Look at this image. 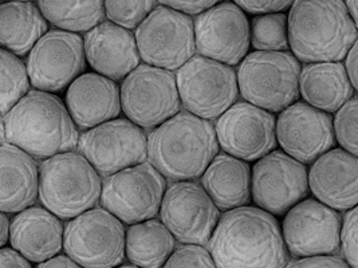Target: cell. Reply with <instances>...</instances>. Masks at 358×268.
I'll list each match as a JSON object with an SVG mask.
<instances>
[{
	"instance_id": "cell-20",
	"label": "cell",
	"mask_w": 358,
	"mask_h": 268,
	"mask_svg": "<svg viewBox=\"0 0 358 268\" xmlns=\"http://www.w3.org/2000/svg\"><path fill=\"white\" fill-rule=\"evenodd\" d=\"M357 156L331 148L317 160L308 172L309 191L314 198L336 211L357 207Z\"/></svg>"
},
{
	"instance_id": "cell-7",
	"label": "cell",
	"mask_w": 358,
	"mask_h": 268,
	"mask_svg": "<svg viewBox=\"0 0 358 268\" xmlns=\"http://www.w3.org/2000/svg\"><path fill=\"white\" fill-rule=\"evenodd\" d=\"M125 227L105 208L71 218L64 231L66 255L83 268H114L125 259Z\"/></svg>"
},
{
	"instance_id": "cell-25",
	"label": "cell",
	"mask_w": 358,
	"mask_h": 268,
	"mask_svg": "<svg viewBox=\"0 0 358 268\" xmlns=\"http://www.w3.org/2000/svg\"><path fill=\"white\" fill-rule=\"evenodd\" d=\"M342 62L305 64L299 74V97L325 113H336L342 105L355 97Z\"/></svg>"
},
{
	"instance_id": "cell-44",
	"label": "cell",
	"mask_w": 358,
	"mask_h": 268,
	"mask_svg": "<svg viewBox=\"0 0 358 268\" xmlns=\"http://www.w3.org/2000/svg\"><path fill=\"white\" fill-rule=\"evenodd\" d=\"M6 142V133H4V122L3 117L0 116V145H3Z\"/></svg>"
},
{
	"instance_id": "cell-14",
	"label": "cell",
	"mask_w": 358,
	"mask_h": 268,
	"mask_svg": "<svg viewBox=\"0 0 358 268\" xmlns=\"http://www.w3.org/2000/svg\"><path fill=\"white\" fill-rule=\"evenodd\" d=\"M86 66L83 38L65 30H49L29 52L26 70L35 90L58 93Z\"/></svg>"
},
{
	"instance_id": "cell-40",
	"label": "cell",
	"mask_w": 358,
	"mask_h": 268,
	"mask_svg": "<svg viewBox=\"0 0 358 268\" xmlns=\"http://www.w3.org/2000/svg\"><path fill=\"white\" fill-rule=\"evenodd\" d=\"M345 59V71L348 74V78L350 81V84H353V87L357 90V42L352 46V49L346 54Z\"/></svg>"
},
{
	"instance_id": "cell-19",
	"label": "cell",
	"mask_w": 358,
	"mask_h": 268,
	"mask_svg": "<svg viewBox=\"0 0 358 268\" xmlns=\"http://www.w3.org/2000/svg\"><path fill=\"white\" fill-rule=\"evenodd\" d=\"M277 144L302 164H311L334 145L333 118L306 102H294L275 119Z\"/></svg>"
},
{
	"instance_id": "cell-23",
	"label": "cell",
	"mask_w": 358,
	"mask_h": 268,
	"mask_svg": "<svg viewBox=\"0 0 358 268\" xmlns=\"http://www.w3.org/2000/svg\"><path fill=\"white\" fill-rule=\"evenodd\" d=\"M65 227L43 207H29L10 223L11 248L30 263H42L59 255L64 250Z\"/></svg>"
},
{
	"instance_id": "cell-22",
	"label": "cell",
	"mask_w": 358,
	"mask_h": 268,
	"mask_svg": "<svg viewBox=\"0 0 358 268\" xmlns=\"http://www.w3.org/2000/svg\"><path fill=\"white\" fill-rule=\"evenodd\" d=\"M65 105L76 126L87 131L120 116V87L98 73H82L67 86Z\"/></svg>"
},
{
	"instance_id": "cell-32",
	"label": "cell",
	"mask_w": 358,
	"mask_h": 268,
	"mask_svg": "<svg viewBox=\"0 0 358 268\" xmlns=\"http://www.w3.org/2000/svg\"><path fill=\"white\" fill-rule=\"evenodd\" d=\"M156 6V0H103L105 17L127 30H136Z\"/></svg>"
},
{
	"instance_id": "cell-8",
	"label": "cell",
	"mask_w": 358,
	"mask_h": 268,
	"mask_svg": "<svg viewBox=\"0 0 358 268\" xmlns=\"http://www.w3.org/2000/svg\"><path fill=\"white\" fill-rule=\"evenodd\" d=\"M176 84L181 106L207 121L217 119L239 97L232 66L201 55H194L178 68Z\"/></svg>"
},
{
	"instance_id": "cell-31",
	"label": "cell",
	"mask_w": 358,
	"mask_h": 268,
	"mask_svg": "<svg viewBox=\"0 0 358 268\" xmlns=\"http://www.w3.org/2000/svg\"><path fill=\"white\" fill-rule=\"evenodd\" d=\"M250 45L255 51H287L289 33L285 13L262 14L250 26Z\"/></svg>"
},
{
	"instance_id": "cell-16",
	"label": "cell",
	"mask_w": 358,
	"mask_h": 268,
	"mask_svg": "<svg viewBox=\"0 0 358 268\" xmlns=\"http://www.w3.org/2000/svg\"><path fill=\"white\" fill-rule=\"evenodd\" d=\"M308 169L283 151H271L255 161L251 170V196L258 208L285 215L308 198Z\"/></svg>"
},
{
	"instance_id": "cell-38",
	"label": "cell",
	"mask_w": 358,
	"mask_h": 268,
	"mask_svg": "<svg viewBox=\"0 0 358 268\" xmlns=\"http://www.w3.org/2000/svg\"><path fill=\"white\" fill-rule=\"evenodd\" d=\"M156 1L160 3L162 6L178 10L180 13H184L192 17L224 0H156Z\"/></svg>"
},
{
	"instance_id": "cell-13",
	"label": "cell",
	"mask_w": 358,
	"mask_h": 268,
	"mask_svg": "<svg viewBox=\"0 0 358 268\" xmlns=\"http://www.w3.org/2000/svg\"><path fill=\"white\" fill-rule=\"evenodd\" d=\"M159 214L178 241L197 246L210 241L220 218L219 208L195 180L175 181L168 186Z\"/></svg>"
},
{
	"instance_id": "cell-36",
	"label": "cell",
	"mask_w": 358,
	"mask_h": 268,
	"mask_svg": "<svg viewBox=\"0 0 358 268\" xmlns=\"http://www.w3.org/2000/svg\"><path fill=\"white\" fill-rule=\"evenodd\" d=\"M243 13L252 15L273 14V13H285L289 10L294 0H234Z\"/></svg>"
},
{
	"instance_id": "cell-33",
	"label": "cell",
	"mask_w": 358,
	"mask_h": 268,
	"mask_svg": "<svg viewBox=\"0 0 358 268\" xmlns=\"http://www.w3.org/2000/svg\"><path fill=\"white\" fill-rule=\"evenodd\" d=\"M333 133L343 151L357 156V98L348 100L336 112Z\"/></svg>"
},
{
	"instance_id": "cell-29",
	"label": "cell",
	"mask_w": 358,
	"mask_h": 268,
	"mask_svg": "<svg viewBox=\"0 0 358 268\" xmlns=\"http://www.w3.org/2000/svg\"><path fill=\"white\" fill-rule=\"evenodd\" d=\"M42 15L59 30L87 33L103 22V0H36Z\"/></svg>"
},
{
	"instance_id": "cell-18",
	"label": "cell",
	"mask_w": 358,
	"mask_h": 268,
	"mask_svg": "<svg viewBox=\"0 0 358 268\" xmlns=\"http://www.w3.org/2000/svg\"><path fill=\"white\" fill-rule=\"evenodd\" d=\"M275 116L248 102H235L213 125L219 148L245 163L275 149Z\"/></svg>"
},
{
	"instance_id": "cell-2",
	"label": "cell",
	"mask_w": 358,
	"mask_h": 268,
	"mask_svg": "<svg viewBox=\"0 0 358 268\" xmlns=\"http://www.w3.org/2000/svg\"><path fill=\"white\" fill-rule=\"evenodd\" d=\"M287 33L299 62H341L357 42V23L342 0H294Z\"/></svg>"
},
{
	"instance_id": "cell-42",
	"label": "cell",
	"mask_w": 358,
	"mask_h": 268,
	"mask_svg": "<svg viewBox=\"0 0 358 268\" xmlns=\"http://www.w3.org/2000/svg\"><path fill=\"white\" fill-rule=\"evenodd\" d=\"M10 239V218L7 214L0 211V248H3Z\"/></svg>"
},
{
	"instance_id": "cell-3",
	"label": "cell",
	"mask_w": 358,
	"mask_h": 268,
	"mask_svg": "<svg viewBox=\"0 0 358 268\" xmlns=\"http://www.w3.org/2000/svg\"><path fill=\"white\" fill-rule=\"evenodd\" d=\"M6 142L35 160L74 151L80 133L64 100L52 93L29 91L3 116Z\"/></svg>"
},
{
	"instance_id": "cell-17",
	"label": "cell",
	"mask_w": 358,
	"mask_h": 268,
	"mask_svg": "<svg viewBox=\"0 0 358 268\" xmlns=\"http://www.w3.org/2000/svg\"><path fill=\"white\" fill-rule=\"evenodd\" d=\"M199 55L228 66L242 62L250 49V22L235 3L220 1L194 19Z\"/></svg>"
},
{
	"instance_id": "cell-27",
	"label": "cell",
	"mask_w": 358,
	"mask_h": 268,
	"mask_svg": "<svg viewBox=\"0 0 358 268\" xmlns=\"http://www.w3.org/2000/svg\"><path fill=\"white\" fill-rule=\"evenodd\" d=\"M49 31V23L34 1L0 3V49L24 57Z\"/></svg>"
},
{
	"instance_id": "cell-45",
	"label": "cell",
	"mask_w": 358,
	"mask_h": 268,
	"mask_svg": "<svg viewBox=\"0 0 358 268\" xmlns=\"http://www.w3.org/2000/svg\"><path fill=\"white\" fill-rule=\"evenodd\" d=\"M114 268H140L136 267V266H133V265H120V266H117V267Z\"/></svg>"
},
{
	"instance_id": "cell-6",
	"label": "cell",
	"mask_w": 358,
	"mask_h": 268,
	"mask_svg": "<svg viewBox=\"0 0 358 268\" xmlns=\"http://www.w3.org/2000/svg\"><path fill=\"white\" fill-rule=\"evenodd\" d=\"M301 64L289 51H254L236 71L239 94L245 102L280 113L299 98Z\"/></svg>"
},
{
	"instance_id": "cell-10",
	"label": "cell",
	"mask_w": 358,
	"mask_h": 268,
	"mask_svg": "<svg viewBox=\"0 0 358 268\" xmlns=\"http://www.w3.org/2000/svg\"><path fill=\"white\" fill-rule=\"evenodd\" d=\"M134 38L140 59L150 66L172 71L195 55L194 17L165 6L155 7Z\"/></svg>"
},
{
	"instance_id": "cell-35",
	"label": "cell",
	"mask_w": 358,
	"mask_h": 268,
	"mask_svg": "<svg viewBox=\"0 0 358 268\" xmlns=\"http://www.w3.org/2000/svg\"><path fill=\"white\" fill-rule=\"evenodd\" d=\"M357 207L346 211L340 230V247L343 260L352 268H357Z\"/></svg>"
},
{
	"instance_id": "cell-4",
	"label": "cell",
	"mask_w": 358,
	"mask_h": 268,
	"mask_svg": "<svg viewBox=\"0 0 358 268\" xmlns=\"http://www.w3.org/2000/svg\"><path fill=\"white\" fill-rule=\"evenodd\" d=\"M219 153L210 121L184 112L166 119L148 137V158L165 179H199Z\"/></svg>"
},
{
	"instance_id": "cell-21",
	"label": "cell",
	"mask_w": 358,
	"mask_h": 268,
	"mask_svg": "<svg viewBox=\"0 0 358 268\" xmlns=\"http://www.w3.org/2000/svg\"><path fill=\"white\" fill-rule=\"evenodd\" d=\"M83 50L90 67L114 82L122 81L141 61L134 34L109 20L85 34Z\"/></svg>"
},
{
	"instance_id": "cell-11",
	"label": "cell",
	"mask_w": 358,
	"mask_h": 268,
	"mask_svg": "<svg viewBox=\"0 0 358 268\" xmlns=\"http://www.w3.org/2000/svg\"><path fill=\"white\" fill-rule=\"evenodd\" d=\"M166 181L150 163L125 168L102 183V208L124 224L155 218L160 211Z\"/></svg>"
},
{
	"instance_id": "cell-26",
	"label": "cell",
	"mask_w": 358,
	"mask_h": 268,
	"mask_svg": "<svg viewBox=\"0 0 358 268\" xmlns=\"http://www.w3.org/2000/svg\"><path fill=\"white\" fill-rule=\"evenodd\" d=\"M201 186L222 211L243 207L251 199V168L227 153H217L203 172Z\"/></svg>"
},
{
	"instance_id": "cell-37",
	"label": "cell",
	"mask_w": 358,
	"mask_h": 268,
	"mask_svg": "<svg viewBox=\"0 0 358 268\" xmlns=\"http://www.w3.org/2000/svg\"><path fill=\"white\" fill-rule=\"evenodd\" d=\"M285 268H352L343 259L336 255L326 256H311L295 259L292 263H287Z\"/></svg>"
},
{
	"instance_id": "cell-5",
	"label": "cell",
	"mask_w": 358,
	"mask_h": 268,
	"mask_svg": "<svg viewBox=\"0 0 358 268\" xmlns=\"http://www.w3.org/2000/svg\"><path fill=\"white\" fill-rule=\"evenodd\" d=\"M102 180L80 151H64L39 165L38 199L61 220H71L97 205Z\"/></svg>"
},
{
	"instance_id": "cell-39",
	"label": "cell",
	"mask_w": 358,
	"mask_h": 268,
	"mask_svg": "<svg viewBox=\"0 0 358 268\" xmlns=\"http://www.w3.org/2000/svg\"><path fill=\"white\" fill-rule=\"evenodd\" d=\"M0 268H33L31 263L24 259L14 248H0Z\"/></svg>"
},
{
	"instance_id": "cell-30",
	"label": "cell",
	"mask_w": 358,
	"mask_h": 268,
	"mask_svg": "<svg viewBox=\"0 0 358 268\" xmlns=\"http://www.w3.org/2000/svg\"><path fill=\"white\" fill-rule=\"evenodd\" d=\"M30 91V80L23 61L0 49V116H6Z\"/></svg>"
},
{
	"instance_id": "cell-15",
	"label": "cell",
	"mask_w": 358,
	"mask_h": 268,
	"mask_svg": "<svg viewBox=\"0 0 358 268\" xmlns=\"http://www.w3.org/2000/svg\"><path fill=\"white\" fill-rule=\"evenodd\" d=\"M341 215L317 199H303L283 218L282 236L295 259L336 255L340 250Z\"/></svg>"
},
{
	"instance_id": "cell-9",
	"label": "cell",
	"mask_w": 358,
	"mask_h": 268,
	"mask_svg": "<svg viewBox=\"0 0 358 268\" xmlns=\"http://www.w3.org/2000/svg\"><path fill=\"white\" fill-rule=\"evenodd\" d=\"M121 110L141 129H155L181 109L173 71L140 64L120 87Z\"/></svg>"
},
{
	"instance_id": "cell-34",
	"label": "cell",
	"mask_w": 358,
	"mask_h": 268,
	"mask_svg": "<svg viewBox=\"0 0 358 268\" xmlns=\"http://www.w3.org/2000/svg\"><path fill=\"white\" fill-rule=\"evenodd\" d=\"M162 268H217L204 246L182 244L171 253Z\"/></svg>"
},
{
	"instance_id": "cell-12",
	"label": "cell",
	"mask_w": 358,
	"mask_h": 268,
	"mask_svg": "<svg viewBox=\"0 0 358 268\" xmlns=\"http://www.w3.org/2000/svg\"><path fill=\"white\" fill-rule=\"evenodd\" d=\"M77 148L99 176L147 161L145 132L128 118H114L85 131Z\"/></svg>"
},
{
	"instance_id": "cell-41",
	"label": "cell",
	"mask_w": 358,
	"mask_h": 268,
	"mask_svg": "<svg viewBox=\"0 0 358 268\" xmlns=\"http://www.w3.org/2000/svg\"><path fill=\"white\" fill-rule=\"evenodd\" d=\"M36 268H83L76 263L73 259H70L67 255H57L49 260H45L38 265Z\"/></svg>"
},
{
	"instance_id": "cell-24",
	"label": "cell",
	"mask_w": 358,
	"mask_h": 268,
	"mask_svg": "<svg viewBox=\"0 0 358 268\" xmlns=\"http://www.w3.org/2000/svg\"><path fill=\"white\" fill-rule=\"evenodd\" d=\"M39 165L26 151L4 142L0 145V211L17 214L38 199Z\"/></svg>"
},
{
	"instance_id": "cell-28",
	"label": "cell",
	"mask_w": 358,
	"mask_h": 268,
	"mask_svg": "<svg viewBox=\"0 0 358 268\" xmlns=\"http://www.w3.org/2000/svg\"><path fill=\"white\" fill-rule=\"evenodd\" d=\"M175 248L176 239L160 220H144L125 231V256L136 267L162 268Z\"/></svg>"
},
{
	"instance_id": "cell-46",
	"label": "cell",
	"mask_w": 358,
	"mask_h": 268,
	"mask_svg": "<svg viewBox=\"0 0 358 268\" xmlns=\"http://www.w3.org/2000/svg\"><path fill=\"white\" fill-rule=\"evenodd\" d=\"M6 1H34V0H0V3H6Z\"/></svg>"
},
{
	"instance_id": "cell-1",
	"label": "cell",
	"mask_w": 358,
	"mask_h": 268,
	"mask_svg": "<svg viewBox=\"0 0 358 268\" xmlns=\"http://www.w3.org/2000/svg\"><path fill=\"white\" fill-rule=\"evenodd\" d=\"M208 243L217 268H285L289 263L277 218L258 207L226 211Z\"/></svg>"
},
{
	"instance_id": "cell-43",
	"label": "cell",
	"mask_w": 358,
	"mask_h": 268,
	"mask_svg": "<svg viewBox=\"0 0 358 268\" xmlns=\"http://www.w3.org/2000/svg\"><path fill=\"white\" fill-rule=\"evenodd\" d=\"M348 13L350 14V17H353V20L357 23V0H342Z\"/></svg>"
}]
</instances>
